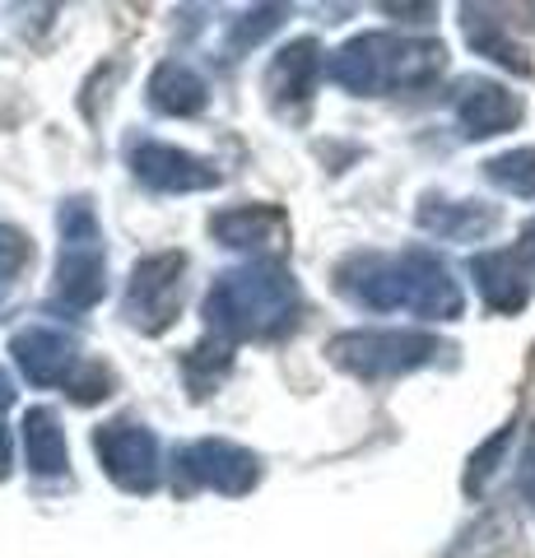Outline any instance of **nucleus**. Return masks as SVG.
<instances>
[{
    "mask_svg": "<svg viewBox=\"0 0 535 558\" xmlns=\"http://www.w3.org/2000/svg\"><path fill=\"white\" fill-rule=\"evenodd\" d=\"M336 293H344L364 312H410L424 322H457L465 312V293L452 266L428 252H350L336 266Z\"/></svg>",
    "mask_w": 535,
    "mask_h": 558,
    "instance_id": "obj_1",
    "label": "nucleus"
},
{
    "mask_svg": "<svg viewBox=\"0 0 535 558\" xmlns=\"http://www.w3.org/2000/svg\"><path fill=\"white\" fill-rule=\"evenodd\" d=\"M299 312L303 289L280 260H247V266L219 270L200 299V317L223 344L280 340L299 326Z\"/></svg>",
    "mask_w": 535,
    "mask_h": 558,
    "instance_id": "obj_2",
    "label": "nucleus"
},
{
    "mask_svg": "<svg viewBox=\"0 0 535 558\" xmlns=\"http://www.w3.org/2000/svg\"><path fill=\"white\" fill-rule=\"evenodd\" d=\"M447 70V47L434 38H401V33H358L340 43L326 61V80L354 98L414 94L428 89Z\"/></svg>",
    "mask_w": 535,
    "mask_h": 558,
    "instance_id": "obj_3",
    "label": "nucleus"
},
{
    "mask_svg": "<svg viewBox=\"0 0 535 558\" xmlns=\"http://www.w3.org/2000/svg\"><path fill=\"white\" fill-rule=\"evenodd\" d=\"M442 354H452V344H442L428 330L410 326H364V330H340L326 340V359L354 381H396L420 368H434Z\"/></svg>",
    "mask_w": 535,
    "mask_h": 558,
    "instance_id": "obj_4",
    "label": "nucleus"
},
{
    "mask_svg": "<svg viewBox=\"0 0 535 558\" xmlns=\"http://www.w3.org/2000/svg\"><path fill=\"white\" fill-rule=\"evenodd\" d=\"M61 256L51 275V303L65 312H94L108 299V247L89 196H65L57 209Z\"/></svg>",
    "mask_w": 535,
    "mask_h": 558,
    "instance_id": "obj_5",
    "label": "nucleus"
},
{
    "mask_svg": "<svg viewBox=\"0 0 535 558\" xmlns=\"http://www.w3.org/2000/svg\"><path fill=\"white\" fill-rule=\"evenodd\" d=\"M186 266H192L186 252H149L131 266L122 312L141 336H163V330H172V322L182 317Z\"/></svg>",
    "mask_w": 535,
    "mask_h": 558,
    "instance_id": "obj_6",
    "label": "nucleus"
},
{
    "mask_svg": "<svg viewBox=\"0 0 535 558\" xmlns=\"http://www.w3.org/2000/svg\"><path fill=\"white\" fill-rule=\"evenodd\" d=\"M94 457L122 494L149 498L163 480V457H159V438L154 428L141 424V418H108V424L94 428Z\"/></svg>",
    "mask_w": 535,
    "mask_h": 558,
    "instance_id": "obj_7",
    "label": "nucleus"
},
{
    "mask_svg": "<svg viewBox=\"0 0 535 558\" xmlns=\"http://www.w3.org/2000/svg\"><path fill=\"white\" fill-rule=\"evenodd\" d=\"M126 163L131 178L145 191H159V196H196V191H215L223 182L219 163L182 145H168V140H131Z\"/></svg>",
    "mask_w": 535,
    "mask_h": 558,
    "instance_id": "obj_8",
    "label": "nucleus"
},
{
    "mask_svg": "<svg viewBox=\"0 0 535 558\" xmlns=\"http://www.w3.org/2000/svg\"><path fill=\"white\" fill-rule=\"evenodd\" d=\"M178 465L196 488H210L219 498H247L262 484V457L229 438H196L192 447H182Z\"/></svg>",
    "mask_w": 535,
    "mask_h": 558,
    "instance_id": "obj_9",
    "label": "nucleus"
},
{
    "mask_svg": "<svg viewBox=\"0 0 535 558\" xmlns=\"http://www.w3.org/2000/svg\"><path fill=\"white\" fill-rule=\"evenodd\" d=\"M10 354L20 363V373L28 377V387H71L84 368V354H80V340L61 326H47V322H33L20 326L10 336Z\"/></svg>",
    "mask_w": 535,
    "mask_h": 558,
    "instance_id": "obj_10",
    "label": "nucleus"
},
{
    "mask_svg": "<svg viewBox=\"0 0 535 558\" xmlns=\"http://www.w3.org/2000/svg\"><path fill=\"white\" fill-rule=\"evenodd\" d=\"M293 223L280 205L270 201H252V205H229L210 215V238L229 252H243L247 260H270L275 252L289 247Z\"/></svg>",
    "mask_w": 535,
    "mask_h": 558,
    "instance_id": "obj_11",
    "label": "nucleus"
},
{
    "mask_svg": "<svg viewBox=\"0 0 535 558\" xmlns=\"http://www.w3.org/2000/svg\"><path fill=\"white\" fill-rule=\"evenodd\" d=\"M326 75V57H321V43L317 38H293L289 47H280L266 65V98L270 108L289 117L313 102L317 84Z\"/></svg>",
    "mask_w": 535,
    "mask_h": 558,
    "instance_id": "obj_12",
    "label": "nucleus"
},
{
    "mask_svg": "<svg viewBox=\"0 0 535 558\" xmlns=\"http://www.w3.org/2000/svg\"><path fill=\"white\" fill-rule=\"evenodd\" d=\"M471 279H475L479 303H485L489 312H498V317H516V312H526V303H531L535 270L526 266V256L516 247H489V252L471 256Z\"/></svg>",
    "mask_w": 535,
    "mask_h": 558,
    "instance_id": "obj_13",
    "label": "nucleus"
},
{
    "mask_svg": "<svg viewBox=\"0 0 535 558\" xmlns=\"http://www.w3.org/2000/svg\"><path fill=\"white\" fill-rule=\"evenodd\" d=\"M452 108H457L461 131L471 140L508 135L512 126H522V117H526L522 98H516L508 84H498V80H461Z\"/></svg>",
    "mask_w": 535,
    "mask_h": 558,
    "instance_id": "obj_14",
    "label": "nucleus"
},
{
    "mask_svg": "<svg viewBox=\"0 0 535 558\" xmlns=\"http://www.w3.org/2000/svg\"><path fill=\"white\" fill-rule=\"evenodd\" d=\"M414 223L428 238H442V242H485L489 233H498L503 215L489 201H457V196H442V191H424Z\"/></svg>",
    "mask_w": 535,
    "mask_h": 558,
    "instance_id": "obj_15",
    "label": "nucleus"
},
{
    "mask_svg": "<svg viewBox=\"0 0 535 558\" xmlns=\"http://www.w3.org/2000/svg\"><path fill=\"white\" fill-rule=\"evenodd\" d=\"M20 442H24V465L28 475L38 480H61L71 475V447H65V428L57 410L47 405H33L20 424Z\"/></svg>",
    "mask_w": 535,
    "mask_h": 558,
    "instance_id": "obj_16",
    "label": "nucleus"
},
{
    "mask_svg": "<svg viewBox=\"0 0 535 558\" xmlns=\"http://www.w3.org/2000/svg\"><path fill=\"white\" fill-rule=\"evenodd\" d=\"M145 98L159 117H200L205 102H210V84L186 61H163V65H154Z\"/></svg>",
    "mask_w": 535,
    "mask_h": 558,
    "instance_id": "obj_17",
    "label": "nucleus"
},
{
    "mask_svg": "<svg viewBox=\"0 0 535 558\" xmlns=\"http://www.w3.org/2000/svg\"><path fill=\"white\" fill-rule=\"evenodd\" d=\"M461 28H465V43H471L479 57L498 61L503 70H512V75H531V57L522 51V43H512V38H508V28L498 24L489 10L461 5Z\"/></svg>",
    "mask_w": 535,
    "mask_h": 558,
    "instance_id": "obj_18",
    "label": "nucleus"
},
{
    "mask_svg": "<svg viewBox=\"0 0 535 558\" xmlns=\"http://www.w3.org/2000/svg\"><path fill=\"white\" fill-rule=\"evenodd\" d=\"M485 178L503 191V196H516V201H535V149L522 145V149H508V154H494L485 163Z\"/></svg>",
    "mask_w": 535,
    "mask_h": 558,
    "instance_id": "obj_19",
    "label": "nucleus"
},
{
    "mask_svg": "<svg viewBox=\"0 0 535 558\" xmlns=\"http://www.w3.org/2000/svg\"><path fill=\"white\" fill-rule=\"evenodd\" d=\"M284 14H289L284 5H256V10H247V14H238L233 28H229V57H233V61L247 57L256 43H266L270 33L284 24Z\"/></svg>",
    "mask_w": 535,
    "mask_h": 558,
    "instance_id": "obj_20",
    "label": "nucleus"
},
{
    "mask_svg": "<svg viewBox=\"0 0 535 558\" xmlns=\"http://www.w3.org/2000/svg\"><path fill=\"white\" fill-rule=\"evenodd\" d=\"M508 447H512V424H508V428H498L494 438L471 457V465H465V494H471V498L485 494V484L498 475V461H503V451H508Z\"/></svg>",
    "mask_w": 535,
    "mask_h": 558,
    "instance_id": "obj_21",
    "label": "nucleus"
},
{
    "mask_svg": "<svg viewBox=\"0 0 535 558\" xmlns=\"http://www.w3.org/2000/svg\"><path fill=\"white\" fill-rule=\"evenodd\" d=\"M28 266H33V238L0 219V289H10Z\"/></svg>",
    "mask_w": 535,
    "mask_h": 558,
    "instance_id": "obj_22",
    "label": "nucleus"
},
{
    "mask_svg": "<svg viewBox=\"0 0 535 558\" xmlns=\"http://www.w3.org/2000/svg\"><path fill=\"white\" fill-rule=\"evenodd\" d=\"M112 387H117V377H112V368H102V363H84L80 368V377L71 381V391L80 405H94V400H102V396H112Z\"/></svg>",
    "mask_w": 535,
    "mask_h": 558,
    "instance_id": "obj_23",
    "label": "nucleus"
},
{
    "mask_svg": "<svg viewBox=\"0 0 535 558\" xmlns=\"http://www.w3.org/2000/svg\"><path fill=\"white\" fill-rule=\"evenodd\" d=\"M516 498L526 502V512L535 517V424L526 428L522 457H516Z\"/></svg>",
    "mask_w": 535,
    "mask_h": 558,
    "instance_id": "obj_24",
    "label": "nucleus"
},
{
    "mask_svg": "<svg viewBox=\"0 0 535 558\" xmlns=\"http://www.w3.org/2000/svg\"><path fill=\"white\" fill-rule=\"evenodd\" d=\"M14 470V442H10V428H5V410H0V484L10 480Z\"/></svg>",
    "mask_w": 535,
    "mask_h": 558,
    "instance_id": "obj_25",
    "label": "nucleus"
},
{
    "mask_svg": "<svg viewBox=\"0 0 535 558\" xmlns=\"http://www.w3.org/2000/svg\"><path fill=\"white\" fill-rule=\"evenodd\" d=\"M516 252H522V256H526V266L535 270V219L526 223V233H522V242H516Z\"/></svg>",
    "mask_w": 535,
    "mask_h": 558,
    "instance_id": "obj_26",
    "label": "nucleus"
}]
</instances>
